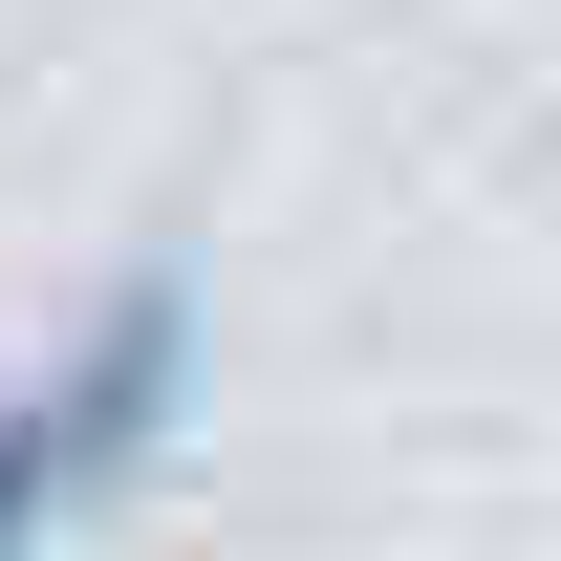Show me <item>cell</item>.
Segmentation results:
<instances>
[{
	"label": "cell",
	"mask_w": 561,
	"mask_h": 561,
	"mask_svg": "<svg viewBox=\"0 0 561 561\" xmlns=\"http://www.w3.org/2000/svg\"><path fill=\"white\" fill-rule=\"evenodd\" d=\"M151 411H173V302H108V324H87V367H44V389L0 411V561L44 540L108 454H151Z\"/></svg>",
	"instance_id": "6da1fadb"
}]
</instances>
